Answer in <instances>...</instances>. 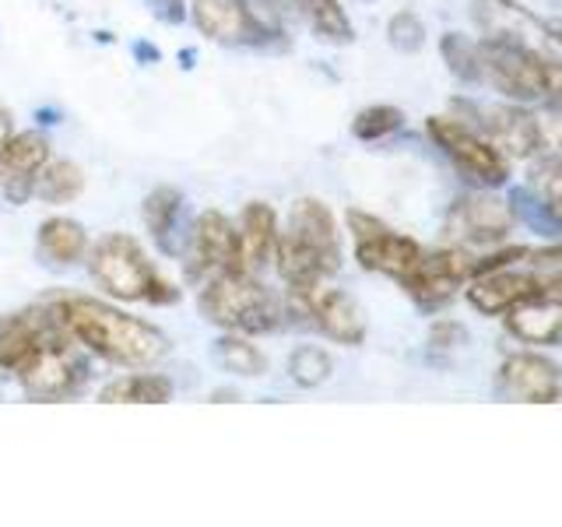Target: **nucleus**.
<instances>
[{
  "label": "nucleus",
  "mask_w": 562,
  "mask_h": 527,
  "mask_svg": "<svg viewBox=\"0 0 562 527\" xmlns=\"http://www.w3.org/2000/svg\"><path fill=\"white\" fill-rule=\"evenodd\" d=\"M531 187L549 201H562V158H552V162H541L531 172Z\"/></svg>",
  "instance_id": "f704fd0d"
},
{
  "label": "nucleus",
  "mask_w": 562,
  "mask_h": 527,
  "mask_svg": "<svg viewBox=\"0 0 562 527\" xmlns=\"http://www.w3.org/2000/svg\"><path fill=\"white\" fill-rule=\"evenodd\" d=\"M180 218H183V193L176 187H158L145 198V225L166 254L180 250V243H176Z\"/></svg>",
  "instance_id": "4be33fe9"
},
{
  "label": "nucleus",
  "mask_w": 562,
  "mask_h": 527,
  "mask_svg": "<svg viewBox=\"0 0 562 527\" xmlns=\"http://www.w3.org/2000/svg\"><path fill=\"white\" fill-rule=\"evenodd\" d=\"M464 341H468V330L457 321H443V324H436L429 330V348L432 351H450V348L464 345Z\"/></svg>",
  "instance_id": "c9c22d12"
},
{
  "label": "nucleus",
  "mask_w": 562,
  "mask_h": 527,
  "mask_svg": "<svg viewBox=\"0 0 562 527\" xmlns=\"http://www.w3.org/2000/svg\"><path fill=\"white\" fill-rule=\"evenodd\" d=\"M527 271L535 278L538 295L562 299V246H555V250L527 254Z\"/></svg>",
  "instance_id": "473e14b6"
},
{
  "label": "nucleus",
  "mask_w": 562,
  "mask_h": 527,
  "mask_svg": "<svg viewBox=\"0 0 562 527\" xmlns=\"http://www.w3.org/2000/svg\"><path fill=\"white\" fill-rule=\"evenodd\" d=\"M509 208L514 218L527 222L541 236H562V218L549 198H541L535 187H514L509 190Z\"/></svg>",
  "instance_id": "bb28decb"
},
{
  "label": "nucleus",
  "mask_w": 562,
  "mask_h": 527,
  "mask_svg": "<svg viewBox=\"0 0 562 527\" xmlns=\"http://www.w3.org/2000/svg\"><path fill=\"white\" fill-rule=\"evenodd\" d=\"M439 53H443L447 67L453 70L461 81H482V49L479 43H471L468 35L461 32H447L443 40H439Z\"/></svg>",
  "instance_id": "c85d7f7f"
},
{
  "label": "nucleus",
  "mask_w": 562,
  "mask_h": 527,
  "mask_svg": "<svg viewBox=\"0 0 562 527\" xmlns=\"http://www.w3.org/2000/svg\"><path fill=\"white\" fill-rule=\"evenodd\" d=\"M187 271H190V278L246 271L239 228L228 222V215H222V211H201L198 222H193L190 250H187Z\"/></svg>",
  "instance_id": "f8f14e48"
},
{
  "label": "nucleus",
  "mask_w": 562,
  "mask_h": 527,
  "mask_svg": "<svg viewBox=\"0 0 562 527\" xmlns=\"http://www.w3.org/2000/svg\"><path fill=\"white\" fill-rule=\"evenodd\" d=\"M46 306L60 327L85 345L92 356L116 366H151L166 356V334L148 321H137L123 310L99 303L92 295H49Z\"/></svg>",
  "instance_id": "f257e3e1"
},
{
  "label": "nucleus",
  "mask_w": 562,
  "mask_h": 527,
  "mask_svg": "<svg viewBox=\"0 0 562 527\" xmlns=\"http://www.w3.org/2000/svg\"><path fill=\"white\" fill-rule=\"evenodd\" d=\"M14 131H11V116L4 113V110H0V145H4V141L11 137Z\"/></svg>",
  "instance_id": "ea45409f"
},
{
  "label": "nucleus",
  "mask_w": 562,
  "mask_h": 527,
  "mask_svg": "<svg viewBox=\"0 0 562 527\" xmlns=\"http://www.w3.org/2000/svg\"><path fill=\"white\" fill-rule=\"evenodd\" d=\"M461 105L474 113V120L482 123V134L499 152L535 155L541 148V123L527 110H517V105H468V102Z\"/></svg>",
  "instance_id": "f3484780"
},
{
  "label": "nucleus",
  "mask_w": 562,
  "mask_h": 527,
  "mask_svg": "<svg viewBox=\"0 0 562 527\" xmlns=\"http://www.w3.org/2000/svg\"><path fill=\"white\" fill-rule=\"evenodd\" d=\"M278 274L292 285L327 281L341 268V239L330 208L316 198H299L289 211L285 233H278L274 257Z\"/></svg>",
  "instance_id": "f03ea898"
},
{
  "label": "nucleus",
  "mask_w": 562,
  "mask_h": 527,
  "mask_svg": "<svg viewBox=\"0 0 562 527\" xmlns=\"http://www.w3.org/2000/svg\"><path fill=\"white\" fill-rule=\"evenodd\" d=\"M211 401H222V404H228V401H236V394H233V391H215V394H211Z\"/></svg>",
  "instance_id": "a19ab883"
},
{
  "label": "nucleus",
  "mask_w": 562,
  "mask_h": 527,
  "mask_svg": "<svg viewBox=\"0 0 562 527\" xmlns=\"http://www.w3.org/2000/svg\"><path fill=\"white\" fill-rule=\"evenodd\" d=\"M40 250L53 260V264H75L85 257L88 250V236H85V225L75 218H46L40 228Z\"/></svg>",
  "instance_id": "393cba45"
},
{
  "label": "nucleus",
  "mask_w": 562,
  "mask_h": 527,
  "mask_svg": "<svg viewBox=\"0 0 562 527\" xmlns=\"http://www.w3.org/2000/svg\"><path fill=\"white\" fill-rule=\"evenodd\" d=\"M538 123H541V145H549L562 155V113H552Z\"/></svg>",
  "instance_id": "4c0bfd02"
},
{
  "label": "nucleus",
  "mask_w": 562,
  "mask_h": 527,
  "mask_svg": "<svg viewBox=\"0 0 562 527\" xmlns=\"http://www.w3.org/2000/svg\"><path fill=\"white\" fill-rule=\"evenodd\" d=\"M499 391L514 401L552 404L562 397V369L538 351H517L499 366Z\"/></svg>",
  "instance_id": "2eb2a0df"
},
{
  "label": "nucleus",
  "mask_w": 562,
  "mask_h": 527,
  "mask_svg": "<svg viewBox=\"0 0 562 527\" xmlns=\"http://www.w3.org/2000/svg\"><path fill=\"white\" fill-rule=\"evenodd\" d=\"M401 123H404V113L397 105H369V110H362L356 123H351V134L359 141H383L394 131H401Z\"/></svg>",
  "instance_id": "2f4dec72"
},
{
  "label": "nucleus",
  "mask_w": 562,
  "mask_h": 527,
  "mask_svg": "<svg viewBox=\"0 0 562 527\" xmlns=\"http://www.w3.org/2000/svg\"><path fill=\"white\" fill-rule=\"evenodd\" d=\"M88 380V366L78 356L75 341H64V345H53L46 348L40 359H35L18 383L22 391L35 401H64L70 394H78Z\"/></svg>",
  "instance_id": "ddd939ff"
},
{
  "label": "nucleus",
  "mask_w": 562,
  "mask_h": 527,
  "mask_svg": "<svg viewBox=\"0 0 562 527\" xmlns=\"http://www.w3.org/2000/svg\"><path fill=\"white\" fill-rule=\"evenodd\" d=\"M348 233L356 239V260L366 271L391 274L401 281L408 274L412 264L422 257V246L412 236L394 233V228L383 225L376 215H366V211H356V208L348 211Z\"/></svg>",
  "instance_id": "1a4fd4ad"
},
{
  "label": "nucleus",
  "mask_w": 562,
  "mask_h": 527,
  "mask_svg": "<svg viewBox=\"0 0 562 527\" xmlns=\"http://www.w3.org/2000/svg\"><path fill=\"white\" fill-rule=\"evenodd\" d=\"M549 99L562 102V60L549 64Z\"/></svg>",
  "instance_id": "58836bf2"
},
{
  "label": "nucleus",
  "mask_w": 562,
  "mask_h": 527,
  "mask_svg": "<svg viewBox=\"0 0 562 527\" xmlns=\"http://www.w3.org/2000/svg\"><path fill=\"white\" fill-rule=\"evenodd\" d=\"M92 274L105 292L113 299H123V303L166 306V303H176V299H180V292L155 271V264L137 246V239L123 236V233H110L95 243Z\"/></svg>",
  "instance_id": "20e7f679"
},
{
  "label": "nucleus",
  "mask_w": 562,
  "mask_h": 527,
  "mask_svg": "<svg viewBox=\"0 0 562 527\" xmlns=\"http://www.w3.org/2000/svg\"><path fill=\"white\" fill-rule=\"evenodd\" d=\"M289 373L299 386H321L330 373H334V362L324 348H316V345H303V348H295L292 351V359H289Z\"/></svg>",
  "instance_id": "7c9ffc66"
},
{
  "label": "nucleus",
  "mask_w": 562,
  "mask_h": 527,
  "mask_svg": "<svg viewBox=\"0 0 562 527\" xmlns=\"http://www.w3.org/2000/svg\"><path fill=\"white\" fill-rule=\"evenodd\" d=\"M471 268H474V260L464 250H457V246H450V250H432V254L422 250V257L412 264L408 274L401 278V285L422 310H439L450 303L464 281H471Z\"/></svg>",
  "instance_id": "9b49d317"
},
{
  "label": "nucleus",
  "mask_w": 562,
  "mask_h": 527,
  "mask_svg": "<svg viewBox=\"0 0 562 527\" xmlns=\"http://www.w3.org/2000/svg\"><path fill=\"white\" fill-rule=\"evenodd\" d=\"M64 341H75V338L60 327V321L53 316L46 303L0 316V369L22 377L46 348L64 345Z\"/></svg>",
  "instance_id": "0eeeda50"
},
{
  "label": "nucleus",
  "mask_w": 562,
  "mask_h": 527,
  "mask_svg": "<svg viewBox=\"0 0 562 527\" xmlns=\"http://www.w3.org/2000/svg\"><path fill=\"white\" fill-rule=\"evenodd\" d=\"M148 8L155 11V18H162L169 25L187 22V0H148Z\"/></svg>",
  "instance_id": "e433bc0d"
},
{
  "label": "nucleus",
  "mask_w": 562,
  "mask_h": 527,
  "mask_svg": "<svg viewBox=\"0 0 562 527\" xmlns=\"http://www.w3.org/2000/svg\"><path fill=\"white\" fill-rule=\"evenodd\" d=\"M482 49V81H488L496 92L514 102H535L549 99V64L559 57L524 49L506 40H485Z\"/></svg>",
  "instance_id": "39448f33"
},
{
  "label": "nucleus",
  "mask_w": 562,
  "mask_h": 527,
  "mask_svg": "<svg viewBox=\"0 0 562 527\" xmlns=\"http://www.w3.org/2000/svg\"><path fill=\"white\" fill-rule=\"evenodd\" d=\"M509 228H514V208L503 198H496V193H464L447 218L450 239L468 243V246L499 243L506 239Z\"/></svg>",
  "instance_id": "4468645a"
},
{
  "label": "nucleus",
  "mask_w": 562,
  "mask_h": 527,
  "mask_svg": "<svg viewBox=\"0 0 562 527\" xmlns=\"http://www.w3.org/2000/svg\"><path fill=\"white\" fill-rule=\"evenodd\" d=\"M49 162V141L40 131L11 134L0 145V183L11 204H25L32 198L35 176Z\"/></svg>",
  "instance_id": "dca6fc26"
},
{
  "label": "nucleus",
  "mask_w": 562,
  "mask_h": 527,
  "mask_svg": "<svg viewBox=\"0 0 562 527\" xmlns=\"http://www.w3.org/2000/svg\"><path fill=\"white\" fill-rule=\"evenodd\" d=\"M239 243H243V264L246 271L263 268L274 257V243H278V215L271 204L254 201L243 208V222H239Z\"/></svg>",
  "instance_id": "412c9836"
},
{
  "label": "nucleus",
  "mask_w": 562,
  "mask_h": 527,
  "mask_svg": "<svg viewBox=\"0 0 562 527\" xmlns=\"http://www.w3.org/2000/svg\"><path fill=\"white\" fill-rule=\"evenodd\" d=\"M527 299H538L535 278L527 268H514V264L474 274L471 285H468V303L485 316L509 313L514 306L527 303Z\"/></svg>",
  "instance_id": "a211bd4d"
},
{
  "label": "nucleus",
  "mask_w": 562,
  "mask_h": 527,
  "mask_svg": "<svg viewBox=\"0 0 562 527\" xmlns=\"http://www.w3.org/2000/svg\"><path fill=\"white\" fill-rule=\"evenodd\" d=\"M289 4L303 14V22L313 29V35L321 43L348 46L351 40H356V29H351L348 14L338 0H289Z\"/></svg>",
  "instance_id": "5701e85b"
},
{
  "label": "nucleus",
  "mask_w": 562,
  "mask_h": 527,
  "mask_svg": "<svg viewBox=\"0 0 562 527\" xmlns=\"http://www.w3.org/2000/svg\"><path fill=\"white\" fill-rule=\"evenodd\" d=\"M292 310L303 313L313 327H321L327 338L338 345H362L366 338V316L359 303L341 289H330L324 281L313 285H292Z\"/></svg>",
  "instance_id": "9d476101"
},
{
  "label": "nucleus",
  "mask_w": 562,
  "mask_h": 527,
  "mask_svg": "<svg viewBox=\"0 0 562 527\" xmlns=\"http://www.w3.org/2000/svg\"><path fill=\"white\" fill-rule=\"evenodd\" d=\"M429 137L436 141V148L443 152L450 162L457 166V172L464 180L479 183V187H503L509 176V158L506 152H499L485 134L464 127L461 120L450 116H429Z\"/></svg>",
  "instance_id": "423d86ee"
},
{
  "label": "nucleus",
  "mask_w": 562,
  "mask_h": 527,
  "mask_svg": "<svg viewBox=\"0 0 562 527\" xmlns=\"http://www.w3.org/2000/svg\"><path fill=\"white\" fill-rule=\"evenodd\" d=\"M386 40L401 53H418L422 43H426V25H422L412 11H401L391 18V25H386Z\"/></svg>",
  "instance_id": "72a5a7b5"
},
{
  "label": "nucleus",
  "mask_w": 562,
  "mask_h": 527,
  "mask_svg": "<svg viewBox=\"0 0 562 527\" xmlns=\"http://www.w3.org/2000/svg\"><path fill=\"white\" fill-rule=\"evenodd\" d=\"M215 359L225 373L236 377H263V369H268V356L254 341H246V334L236 330H228L225 338L215 341Z\"/></svg>",
  "instance_id": "cd10ccee"
},
{
  "label": "nucleus",
  "mask_w": 562,
  "mask_h": 527,
  "mask_svg": "<svg viewBox=\"0 0 562 527\" xmlns=\"http://www.w3.org/2000/svg\"><path fill=\"white\" fill-rule=\"evenodd\" d=\"M81 190H85V176L75 162H67V158H49L32 187L35 198H43L46 204H67V201H75Z\"/></svg>",
  "instance_id": "a878e982"
},
{
  "label": "nucleus",
  "mask_w": 562,
  "mask_h": 527,
  "mask_svg": "<svg viewBox=\"0 0 562 527\" xmlns=\"http://www.w3.org/2000/svg\"><path fill=\"white\" fill-rule=\"evenodd\" d=\"M506 330L524 345H562V299H527L506 313Z\"/></svg>",
  "instance_id": "aec40b11"
},
{
  "label": "nucleus",
  "mask_w": 562,
  "mask_h": 527,
  "mask_svg": "<svg viewBox=\"0 0 562 527\" xmlns=\"http://www.w3.org/2000/svg\"><path fill=\"white\" fill-rule=\"evenodd\" d=\"M198 306L204 321L236 334H271L285 324L289 306L254 271H225L204 278Z\"/></svg>",
  "instance_id": "7ed1b4c3"
},
{
  "label": "nucleus",
  "mask_w": 562,
  "mask_h": 527,
  "mask_svg": "<svg viewBox=\"0 0 562 527\" xmlns=\"http://www.w3.org/2000/svg\"><path fill=\"white\" fill-rule=\"evenodd\" d=\"M246 18H250L254 32L260 35V43H271L285 35V0H239Z\"/></svg>",
  "instance_id": "c756f323"
},
{
  "label": "nucleus",
  "mask_w": 562,
  "mask_h": 527,
  "mask_svg": "<svg viewBox=\"0 0 562 527\" xmlns=\"http://www.w3.org/2000/svg\"><path fill=\"white\" fill-rule=\"evenodd\" d=\"M190 14H193V25H198L207 40L225 43V46H243V43L263 46L239 0H193Z\"/></svg>",
  "instance_id": "6ab92c4d"
},
{
  "label": "nucleus",
  "mask_w": 562,
  "mask_h": 527,
  "mask_svg": "<svg viewBox=\"0 0 562 527\" xmlns=\"http://www.w3.org/2000/svg\"><path fill=\"white\" fill-rule=\"evenodd\" d=\"M105 404H166L172 401V380L162 373H134L105 383L99 391Z\"/></svg>",
  "instance_id": "b1692460"
},
{
  "label": "nucleus",
  "mask_w": 562,
  "mask_h": 527,
  "mask_svg": "<svg viewBox=\"0 0 562 527\" xmlns=\"http://www.w3.org/2000/svg\"><path fill=\"white\" fill-rule=\"evenodd\" d=\"M471 14L488 40H506L562 60V29L555 22H541L517 0H474Z\"/></svg>",
  "instance_id": "6e6552de"
}]
</instances>
